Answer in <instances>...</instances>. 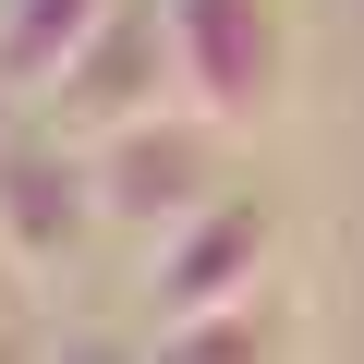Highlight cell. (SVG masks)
Listing matches in <instances>:
<instances>
[{"instance_id": "5", "label": "cell", "mask_w": 364, "mask_h": 364, "mask_svg": "<svg viewBox=\"0 0 364 364\" xmlns=\"http://www.w3.org/2000/svg\"><path fill=\"white\" fill-rule=\"evenodd\" d=\"M0 231H13V255L61 291V279L85 267V243L109 231V207H97V146L25 122L13 146H0Z\"/></svg>"}, {"instance_id": "6", "label": "cell", "mask_w": 364, "mask_h": 364, "mask_svg": "<svg viewBox=\"0 0 364 364\" xmlns=\"http://www.w3.org/2000/svg\"><path fill=\"white\" fill-rule=\"evenodd\" d=\"M146 352H158V364H316V291H304V267H291L279 291H255V304H231V316H195V328H158Z\"/></svg>"}, {"instance_id": "11", "label": "cell", "mask_w": 364, "mask_h": 364, "mask_svg": "<svg viewBox=\"0 0 364 364\" xmlns=\"http://www.w3.org/2000/svg\"><path fill=\"white\" fill-rule=\"evenodd\" d=\"M25 122H37V109H25V97H13V85H0V146H13V134H25Z\"/></svg>"}, {"instance_id": "9", "label": "cell", "mask_w": 364, "mask_h": 364, "mask_svg": "<svg viewBox=\"0 0 364 364\" xmlns=\"http://www.w3.org/2000/svg\"><path fill=\"white\" fill-rule=\"evenodd\" d=\"M49 364H158V352H122V340H85V328H61V340H49Z\"/></svg>"}, {"instance_id": "2", "label": "cell", "mask_w": 364, "mask_h": 364, "mask_svg": "<svg viewBox=\"0 0 364 364\" xmlns=\"http://www.w3.org/2000/svg\"><path fill=\"white\" fill-rule=\"evenodd\" d=\"M279 279H291V219H279V195L231 182L195 231L158 243V267L134 279V316H146V340H158V328L231 316V304H255V291H279Z\"/></svg>"}, {"instance_id": "10", "label": "cell", "mask_w": 364, "mask_h": 364, "mask_svg": "<svg viewBox=\"0 0 364 364\" xmlns=\"http://www.w3.org/2000/svg\"><path fill=\"white\" fill-rule=\"evenodd\" d=\"M49 340H61L49 316H13V328H0V364H49Z\"/></svg>"}, {"instance_id": "3", "label": "cell", "mask_w": 364, "mask_h": 364, "mask_svg": "<svg viewBox=\"0 0 364 364\" xmlns=\"http://www.w3.org/2000/svg\"><path fill=\"white\" fill-rule=\"evenodd\" d=\"M231 195V134L195 122V109H158L134 134L97 146V207H109V243H170V231H195L207 207Z\"/></svg>"}, {"instance_id": "4", "label": "cell", "mask_w": 364, "mask_h": 364, "mask_svg": "<svg viewBox=\"0 0 364 364\" xmlns=\"http://www.w3.org/2000/svg\"><path fill=\"white\" fill-rule=\"evenodd\" d=\"M158 109H182V49H170V13H158V0H122V25L37 97V122L73 134V146H109V134H134Z\"/></svg>"}, {"instance_id": "1", "label": "cell", "mask_w": 364, "mask_h": 364, "mask_svg": "<svg viewBox=\"0 0 364 364\" xmlns=\"http://www.w3.org/2000/svg\"><path fill=\"white\" fill-rule=\"evenodd\" d=\"M182 49V109L219 122L231 146L279 134L304 97V13L291 0H158Z\"/></svg>"}, {"instance_id": "8", "label": "cell", "mask_w": 364, "mask_h": 364, "mask_svg": "<svg viewBox=\"0 0 364 364\" xmlns=\"http://www.w3.org/2000/svg\"><path fill=\"white\" fill-rule=\"evenodd\" d=\"M37 291H49V279L13 255V231H0V328H13V316H37Z\"/></svg>"}, {"instance_id": "7", "label": "cell", "mask_w": 364, "mask_h": 364, "mask_svg": "<svg viewBox=\"0 0 364 364\" xmlns=\"http://www.w3.org/2000/svg\"><path fill=\"white\" fill-rule=\"evenodd\" d=\"M109 25H122V0H13V13H0V85L37 109Z\"/></svg>"}]
</instances>
